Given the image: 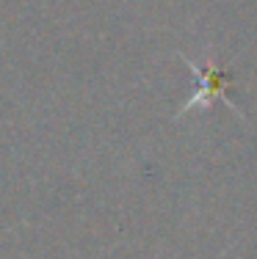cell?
I'll use <instances>...</instances> for the list:
<instances>
[{"mask_svg": "<svg viewBox=\"0 0 257 259\" xmlns=\"http://www.w3.org/2000/svg\"><path fill=\"white\" fill-rule=\"evenodd\" d=\"M186 64L191 66V72L199 77V91L186 102V108H180V116L188 113V110H194V105H207L213 97H222L230 108H235V102H232V97H230L232 77L227 75V72L216 69V64H213V61H205V66H199V64H194V61L186 58Z\"/></svg>", "mask_w": 257, "mask_h": 259, "instance_id": "6da1fadb", "label": "cell"}]
</instances>
